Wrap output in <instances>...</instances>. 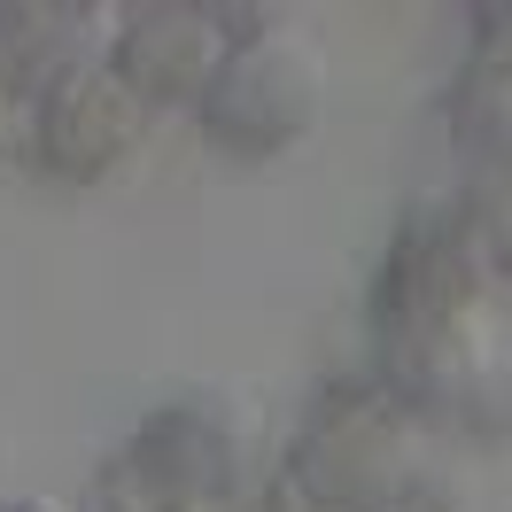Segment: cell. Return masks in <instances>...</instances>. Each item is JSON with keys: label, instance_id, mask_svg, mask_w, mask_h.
Returning <instances> with one entry per match:
<instances>
[{"label": "cell", "instance_id": "cell-1", "mask_svg": "<svg viewBox=\"0 0 512 512\" xmlns=\"http://www.w3.org/2000/svg\"><path fill=\"white\" fill-rule=\"evenodd\" d=\"M373 381L419 419H458L466 388L505 357V280L450 202H412L373 272Z\"/></svg>", "mask_w": 512, "mask_h": 512}, {"label": "cell", "instance_id": "cell-2", "mask_svg": "<svg viewBox=\"0 0 512 512\" xmlns=\"http://www.w3.org/2000/svg\"><path fill=\"white\" fill-rule=\"evenodd\" d=\"M280 481L303 512H396L427 497V419L404 412L373 373H342L288 435Z\"/></svg>", "mask_w": 512, "mask_h": 512}, {"label": "cell", "instance_id": "cell-3", "mask_svg": "<svg viewBox=\"0 0 512 512\" xmlns=\"http://www.w3.org/2000/svg\"><path fill=\"white\" fill-rule=\"evenodd\" d=\"M233 47H225L210 94L194 101V125L202 140L233 163H272L303 148L326 117V55L319 39L288 24L280 8H256V16H233L218 8Z\"/></svg>", "mask_w": 512, "mask_h": 512}, {"label": "cell", "instance_id": "cell-4", "mask_svg": "<svg viewBox=\"0 0 512 512\" xmlns=\"http://www.w3.org/2000/svg\"><path fill=\"white\" fill-rule=\"evenodd\" d=\"M163 505H241V435L210 404H156L101 458L94 512H163Z\"/></svg>", "mask_w": 512, "mask_h": 512}, {"label": "cell", "instance_id": "cell-5", "mask_svg": "<svg viewBox=\"0 0 512 512\" xmlns=\"http://www.w3.org/2000/svg\"><path fill=\"white\" fill-rule=\"evenodd\" d=\"M148 140V109L117 70L101 63H63L39 78L32 101V156L55 187H101L117 179Z\"/></svg>", "mask_w": 512, "mask_h": 512}, {"label": "cell", "instance_id": "cell-6", "mask_svg": "<svg viewBox=\"0 0 512 512\" xmlns=\"http://www.w3.org/2000/svg\"><path fill=\"white\" fill-rule=\"evenodd\" d=\"M225 47H233V32H225L218 8H194V0H148V8H132L125 24L109 32L101 63L117 70L132 94H140V109L156 117V109H194V101L210 94Z\"/></svg>", "mask_w": 512, "mask_h": 512}, {"label": "cell", "instance_id": "cell-7", "mask_svg": "<svg viewBox=\"0 0 512 512\" xmlns=\"http://www.w3.org/2000/svg\"><path fill=\"white\" fill-rule=\"evenodd\" d=\"M443 125L474 163H512V55H466L443 94Z\"/></svg>", "mask_w": 512, "mask_h": 512}, {"label": "cell", "instance_id": "cell-8", "mask_svg": "<svg viewBox=\"0 0 512 512\" xmlns=\"http://www.w3.org/2000/svg\"><path fill=\"white\" fill-rule=\"evenodd\" d=\"M458 210H466V225H474L489 272L512 288V163H474V179H466V194H458Z\"/></svg>", "mask_w": 512, "mask_h": 512}, {"label": "cell", "instance_id": "cell-9", "mask_svg": "<svg viewBox=\"0 0 512 512\" xmlns=\"http://www.w3.org/2000/svg\"><path fill=\"white\" fill-rule=\"evenodd\" d=\"M458 435H474V443H489V450H505L512 443V350L481 373L474 388H466V404H458V419H450Z\"/></svg>", "mask_w": 512, "mask_h": 512}, {"label": "cell", "instance_id": "cell-10", "mask_svg": "<svg viewBox=\"0 0 512 512\" xmlns=\"http://www.w3.org/2000/svg\"><path fill=\"white\" fill-rule=\"evenodd\" d=\"M466 32H474V55H512V8L481 0V8H466Z\"/></svg>", "mask_w": 512, "mask_h": 512}, {"label": "cell", "instance_id": "cell-11", "mask_svg": "<svg viewBox=\"0 0 512 512\" xmlns=\"http://www.w3.org/2000/svg\"><path fill=\"white\" fill-rule=\"evenodd\" d=\"M0 512H70L63 497H47V489H24V497H8Z\"/></svg>", "mask_w": 512, "mask_h": 512}, {"label": "cell", "instance_id": "cell-12", "mask_svg": "<svg viewBox=\"0 0 512 512\" xmlns=\"http://www.w3.org/2000/svg\"><path fill=\"white\" fill-rule=\"evenodd\" d=\"M396 512H450V505H435V489H427V497H412V505H396Z\"/></svg>", "mask_w": 512, "mask_h": 512}, {"label": "cell", "instance_id": "cell-13", "mask_svg": "<svg viewBox=\"0 0 512 512\" xmlns=\"http://www.w3.org/2000/svg\"><path fill=\"white\" fill-rule=\"evenodd\" d=\"M0 140H8V78H0Z\"/></svg>", "mask_w": 512, "mask_h": 512}, {"label": "cell", "instance_id": "cell-14", "mask_svg": "<svg viewBox=\"0 0 512 512\" xmlns=\"http://www.w3.org/2000/svg\"><path fill=\"white\" fill-rule=\"evenodd\" d=\"M86 512H94V505H86Z\"/></svg>", "mask_w": 512, "mask_h": 512}]
</instances>
